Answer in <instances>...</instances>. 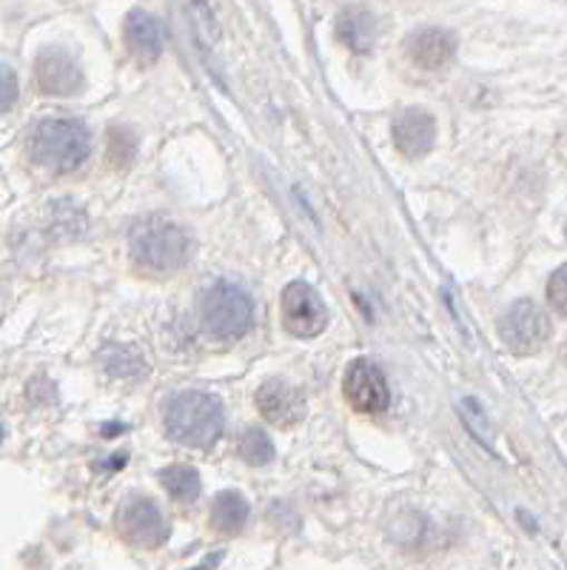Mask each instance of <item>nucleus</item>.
Masks as SVG:
<instances>
[{
    "label": "nucleus",
    "instance_id": "1",
    "mask_svg": "<svg viewBox=\"0 0 567 570\" xmlns=\"http://www.w3.org/2000/svg\"><path fill=\"white\" fill-rule=\"evenodd\" d=\"M91 151V135L80 120L71 117H49L40 120L29 137V155L38 166L49 171H66L80 169Z\"/></svg>",
    "mask_w": 567,
    "mask_h": 570
},
{
    "label": "nucleus",
    "instance_id": "2",
    "mask_svg": "<svg viewBox=\"0 0 567 570\" xmlns=\"http://www.w3.org/2000/svg\"><path fill=\"white\" fill-rule=\"evenodd\" d=\"M226 414L217 396L203 391H183L166 405V431L180 445L208 448L219 440Z\"/></svg>",
    "mask_w": 567,
    "mask_h": 570
},
{
    "label": "nucleus",
    "instance_id": "3",
    "mask_svg": "<svg viewBox=\"0 0 567 570\" xmlns=\"http://www.w3.org/2000/svg\"><path fill=\"white\" fill-rule=\"evenodd\" d=\"M192 237L186 228L172 220L151 217L131 228V257L137 266L149 268V272H177L192 257Z\"/></svg>",
    "mask_w": 567,
    "mask_h": 570
},
{
    "label": "nucleus",
    "instance_id": "4",
    "mask_svg": "<svg viewBox=\"0 0 567 570\" xmlns=\"http://www.w3.org/2000/svg\"><path fill=\"white\" fill-rule=\"evenodd\" d=\"M201 323L217 340H239L254 323L252 297L234 283L208 285L201 297Z\"/></svg>",
    "mask_w": 567,
    "mask_h": 570
},
{
    "label": "nucleus",
    "instance_id": "5",
    "mask_svg": "<svg viewBox=\"0 0 567 570\" xmlns=\"http://www.w3.org/2000/svg\"><path fill=\"white\" fill-rule=\"evenodd\" d=\"M499 337L505 348L516 356H530L545 348L550 340V320L539 305L530 299H519L499 320Z\"/></svg>",
    "mask_w": 567,
    "mask_h": 570
},
{
    "label": "nucleus",
    "instance_id": "6",
    "mask_svg": "<svg viewBox=\"0 0 567 570\" xmlns=\"http://www.w3.org/2000/svg\"><path fill=\"white\" fill-rule=\"evenodd\" d=\"M283 325L289 334L300 340H311L323 334L329 325V308L320 299V294L309 283H289L283 292Z\"/></svg>",
    "mask_w": 567,
    "mask_h": 570
},
{
    "label": "nucleus",
    "instance_id": "7",
    "mask_svg": "<svg viewBox=\"0 0 567 570\" xmlns=\"http://www.w3.org/2000/svg\"><path fill=\"white\" fill-rule=\"evenodd\" d=\"M342 391H345L351 409L360 411V414H382L391 402L385 374L371 360H354L349 365Z\"/></svg>",
    "mask_w": 567,
    "mask_h": 570
},
{
    "label": "nucleus",
    "instance_id": "8",
    "mask_svg": "<svg viewBox=\"0 0 567 570\" xmlns=\"http://www.w3.org/2000/svg\"><path fill=\"white\" fill-rule=\"evenodd\" d=\"M35 80H38V89L43 95L69 98L84 86V71L66 49H46V52H40L38 66H35Z\"/></svg>",
    "mask_w": 567,
    "mask_h": 570
},
{
    "label": "nucleus",
    "instance_id": "9",
    "mask_svg": "<svg viewBox=\"0 0 567 570\" xmlns=\"http://www.w3.org/2000/svg\"><path fill=\"white\" fill-rule=\"evenodd\" d=\"M393 146L405 157H422L437 142V120L426 109H402L393 120Z\"/></svg>",
    "mask_w": 567,
    "mask_h": 570
},
{
    "label": "nucleus",
    "instance_id": "10",
    "mask_svg": "<svg viewBox=\"0 0 567 570\" xmlns=\"http://www.w3.org/2000/svg\"><path fill=\"white\" fill-rule=\"evenodd\" d=\"M405 49L408 58H411L419 69L437 71L453 60V55H457V38H453V32H448V29L428 27L413 32L411 38H408Z\"/></svg>",
    "mask_w": 567,
    "mask_h": 570
},
{
    "label": "nucleus",
    "instance_id": "11",
    "mask_svg": "<svg viewBox=\"0 0 567 570\" xmlns=\"http://www.w3.org/2000/svg\"><path fill=\"white\" fill-rule=\"evenodd\" d=\"M257 409L271 425L289 428L294 422H300L305 411V400L297 389L280 383V380H271L263 389L257 391Z\"/></svg>",
    "mask_w": 567,
    "mask_h": 570
},
{
    "label": "nucleus",
    "instance_id": "12",
    "mask_svg": "<svg viewBox=\"0 0 567 570\" xmlns=\"http://www.w3.org/2000/svg\"><path fill=\"white\" fill-rule=\"evenodd\" d=\"M123 35H126L129 52L135 55L140 63H155V60L163 55V29L160 23H157L155 14L135 9V12L126 18Z\"/></svg>",
    "mask_w": 567,
    "mask_h": 570
},
{
    "label": "nucleus",
    "instance_id": "13",
    "mask_svg": "<svg viewBox=\"0 0 567 570\" xmlns=\"http://www.w3.org/2000/svg\"><path fill=\"white\" fill-rule=\"evenodd\" d=\"M123 528L131 539L143 544H157L166 537V525H163V517L149 499H135L123 511Z\"/></svg>",
    "mask_w": 567,
    "mask_h": 570
},
{
    "label": "nucleus",
    "instance_id": "14",
    "mask_svg": "<svg viewBox=\"0 0 567 570\" xmlns=\"http://www.w3.org/2000/svg\"><path fill=\"white\" fill-rule=\"evenodd\" d=\"M374 35H377L374 14L365 12V9H360V7L345 9V12L336 18V38L349 46L351 52H356V55L371 52V46H374Z\"/></svg>",
    "mask_w": 567,
    "mask_h": 570
},
{
    "label": "nucleus",
    "instance_id": "15",
    "mask_svg": "<svg viewBox=\"0 0 567 570\" xmlns=\"http://www.w3.org/2000/svg\"><path fill=\"white\" fill-rule=\"evenodd\" d=\"M245 517H248V505L239 493H219L212 505V525L223 533H234L245 525Z\"/></svg>",
    "mask_w": 567,
    "mask_h": 570
},
{
    "label": "nucleus",
    "instance_id": "16",
    "mask_svg": "<svg viewBox=\"0 0 567 570\" xmlns=\"http://www.w3.org/2000/svg\"><path fill=\"white\" fill-rule=\"evenodd\" d=\"M104 365L111 376H120V380H131V376H140L146 371L140 351L129 348V345H115V348L104 351Z\"/></svg>",
    "mask_w": 567,
    "mask_h": 570
},
{
    "label": "nucleus",
    "instance_id": "17",
    "mask_svg": "<svg viewBox=\"0 0 567 570\" xmlns=\"http://www.w3.org/2000/svg\"><path fill=\"white\" fill-rule=\"evenodd\" d=\"M160 480L163 485H166V491L172 493L177 502H192V499H197V493H201V476H197L194 468H186V465L166 468Z\"/></svg>",
    "mask_w": 567,
    "mask_h": 570
},
{
    "label": "nucleus",
    "instance_id": "18",
    "mask_svg": "<svg viewBox=\"0 0 567 570\" xmlns=\"http://www.w3.org/2000/svg\"><path fill=\"white\" fill-rule=\"evenodd\" d=\"M239 456L248 465H268L274 460V442L263 428H245L239 434Z\"/></svg>",
    "mask_w": 567,
    "mask_h": 570
},
{
    "label": "nucleus",
    "instance_id": "19",
    "mask_svg": "<svg viewBox=\"0 0 567 570\" xmlns=\"http://www.w3.org/2000/svg\"><path fill=\"white\" fill-rule=\"evenodd\" d=\"M459 416H462V422L468 425V431H471L473 436H477L482 445H493V436H497V431H493V422H490V416L485 414V409L479 405L473 396H465V400H459Z\"/></svg>",
    "mask_w": 567,
    "mask_h": 570
},
{
    "label": "nucleus",
    "instance_id": "20",
    "mask_svg": "<svg viewBox=\"0 0 567 570\" xmlns=\"http://www.w3.org/2000/svg\"><path fill=\"white\" fill-rule=\"evenodd\" d=\"M106 155H109V163L115 166V169H129L137 157L135 131L111 129L109 131V149H106Z\"/></svg>",
    "mask_w": 567,
    "mask_h": 570
},
{
    "label": "nucleus",
    "instance_id": "21",
    "mask_svg": "<svg viewBox=\"0 0 567 570\" xmlns=\"http://www.w3.org/2000/svg\"><path fill=\"white\" fill-rule=\"evenodd\" d=\"M548 303L556 314L567 317V266H561L559 272L550 277L548 283Z\"/></svg>",
    "mask_w": 567,
    "mask_h": 570
},
{
    "label": "nucleus",
    "instance_id": "22",
    "mask_svg": "<svg viewBox=\"0 0 567 570\" xmlns=\"http://www.w3.org/2000/svg\"><path fill=\"white\" fill-rule=\"evenodd\" d=\"M18 100V78L3 60H0V111H9Z\"/></svg>",
    "mask_w": 567,
    "mask_h": 570
},
{
    "label": "nucleus",
    "instance_id": "23",
    "mask_svg": "<svg viewBox=\"0 0 567 570\" xmlns=\"http://www.w3.org/2000/svg\"><path fill=\"white\" fill-rule=\"evenodd\" d=\"M0 442H3V425H0Z\"/></svg>",
    "mask_w": 567,
    "mask_h": 570
}]
</instances>
